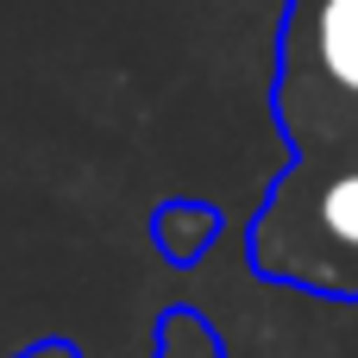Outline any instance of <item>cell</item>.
<instances>
[{"label": "cell", "mask_w": 358, "mask_h": 358, "mask_svg": "<svg viewBox=\"0 0 358 358\" xmlns=\"http://www.w3.org/2000/svg\"><path fill=\"white\" fill-rule=\"evenodd\" d=\"M289 164L283 176L358 170V0H289L271 88Z\"/></svg>", "instance_id": "cell-1"}, {"label": "cell", "mask_w": 358, "mask_h": 358, "mask_svg": "<svg viewBox=\"0 0 358 358\" xmlns=\"http://www.w3.org/2000/svg\"><path fill=\"white\" fill-rule=\"evenodd\" d=\"M19 358H82L69 340H44V346H31V352H19Z\"/></svg>", "instance_id": "cell-4"}, {"label": "cell", "mask_w": 358, "mask_h": 358, "mask_svg": "<svg viewBox=\"0 0 358 358\" xmlns=\"http://www.w3.org/2000/svg\"><path fill=\"white\" fill-rule=\"evenodd\" d=\"M151 358H233V352H227V340L214 334L208 315H195V308H164V315H157Z\"/></svg>", "instance_id": "cell-3"}, {"label": "cell", "mask_w": 358, "mask_h": 358, "mask_svg": "<svg viewBox=\"0 0 358 358\" xmlns=\"http://www.w3.org/2000/svg\"><path fill=\"white\" fill-rule=\"evenodd\" d=\"M214 239H220V208H214V201L176 195V201H157V208H151V245L164 252V264L195 271V264L214 252Z\"/></svg>", "instance_id": "cell-2"}]
</instances>
